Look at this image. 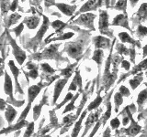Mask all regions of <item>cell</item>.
Returning a JSON list of instances; mask_svg holds the SVG:
<instances>
[{
    "label": "cell",
    "mask_w": 147,
    "mask_h": 137,
    "mask_svg": "<svg viewBox=\"0 0 147 137\" xmlns=\"http://www.w3.org/2000/svg\"><path fill=\"white\" fill-rule=\"evenodd\" d=\"M20 17H20V14H18V13H14V14H12V15L7 18V27H9L11 25L15 24V23H17L18 20L20 19Z\"/></svg>",
    "instance_id": "cell-35"
},
{
    "label": "cell",
    "mask_w": 147,
    "mask_h": 137,
    "mask_svg": "<svg viewBox=\"0 0 147 137\" xmlns=\"http://www.w3.org/2000/svg\"><path fill=\"white\" fill-rule=\"evenodd\" d=\"M25 73V75L27 77H30L32 78L33 80H35L37 77H38V68H33V70H30L29 72H26L24 71Z\"/></svg>",
    "instance_id": "cell-46"
},
{
    "label": "cell",
    "mask_w": 147,
    "mask_h": 137,
    "mask_svg": "<svg viewBox=\"0 0 147 137\" xmlns=\"http://www.w3.org/2000/svg\"><path fill=\"white\" fill-rule=\"evenodd\" d=\"M40 67H41L42 71L44 73H46V74H53V73L55 72V70H53V68L51 67L48 63H41Z\"/></svg>",
    "instance_id": "cell-36"
},
{
    "label": "cell",
    "mask_w": 147,
    "mask_h": 137,
    "mask_svg": "<svg viewBox=\"0 0 147 137\" xmlns=\"http://www.w3.org/2000/svg\"><path fill=\"white\" fill-rule=\"evenodd\" d=\"M100 112H101V109H98L96 112H92V113H90L89 115H88V117H87V119H86V129H85L84 134H83L82 137H84L86 134L87 131L90 129V127L93 125L96 122H98L99 121L98 120V117L100 115Z\"/></svg>",
    "instance_id": "cell-9"
},
{
    "label": "cell",
    "mask_w": 147,
    "mask_h": 137,
    "mask_svg": "<svg viewBox=\"0 0 147 137\" xmlns=\"http://www.w3.org/2000/svg\"><path fill=\"white\" fill-rule=\"evenodd\" d=\"M146 100H147V89L142 90L139 93V95H138L137 103H138V105H139V107L142 106V105L144 103V102Z\"/></svg>",
    "instance_id": "cell-33"
},
{
    "label": "cell",
    "mask_w": 147,
    "mask_h": 137,
    "mask_svg": "<svg viewBox=\"0 0 147 137\" xmlns=\"http://www.w3.org/2000/svg\"><path fill=\"white\" fill-rule=\"evenodd\" d=\"M137 16L139 17V19L144 20L145 18H147V3L142 4V6L140 7L139 10L137 12Z\"/></svg>",
    "instance_id": "cell-29"
},
{
    "label": "cell",
    "mask_w": 147,
    "mask_h": 137,
    "mask_svg": "<svg viewBox=\"0 0 147 137\" xmlns=\"http://www.w3.org/2000/svg\"><path fill=\"white\" fill-rule=\"evenodd\" d=\"M119 124H121V122H119L118 118H114L110 121V126H111V128H113V129H117V128H119Z\"/></svg>",
    "instance_id": "cell-49"
},
{
    "label": "cell",
    "mask_w": 147,
    "mask_h": 137,
    "mask_svg": "<svg viewBox=\"0 0 147 137\" xmlns=\"http://www.w3.org/2000/svg\"><path fill=\"white\" fill-rule=\"evenodd\" d=\"M30 108H31V105H30V104H28L27 105V107L25 108V110L24 111L22 112V113H21V115L20 116V118H18V122H21V121H25V119H26V117L28 116V113L30 112Z\"/></svg>",
    "instance_id": "cell-43"
},
{
    "label": "cell",
    "mask_w": 147,
    "mask_h": 137,
    "mask_svg": "<svg viewBox=\"0 0 147 137\" xmlns=\"http://www.w3.org/2000/svg\"><path fill=\"white\" fill-rule=\"evenodd\" d=\"M23 29H24V23H20V25H18V27H16L15 29H12V31L13 32H15L16 33V36L17 37H18L20 34H21V32H22V30H23Z\"/></svg>",
    "instance_id": "cell-48"
},
{
    "label": "cell",
    "mask_w": 147,
    "mask_h": 137,
    "mask_svg": "<svg viewBox=\"0 0 147 137\" xmlns=\"http://www.w3.org/2000/svg\"><path fill=\"white\" fill-rule=\"evenodd\" d=\"M54 111H55V110H53V111L50 112V116H51V124H50V126H52V127H58L60 125H59V123L57 122L58 119H57V116L55 115Z\"/></svg>",
    "instance_id": "cell-37"
},
{
    "label": "cell",
    "mask_w": 147,
    "mask_h": 137,
    "mask_svg": "<svg viewBox=\"0 0 147 137\" xmlns=\"http://www.w3.org/2000/svg\"><path fill=\"white\" fill-rule=\"evenodd\" d=\"M125 111L127 112V114H128V116L130 117V120H131V126L128 128V129L126 130H124V132H125V134L127 135H129L130 137H134L136 136L139 132H141L142 130V127L138 124V123L134 121V119L132 118L131 116V112L129 110V106H127L125 108Z\"/></svg>",
    "instance_id": "cell-7"
},
{
    "label": "cell",
    "mask_w": 147,
    "mask_h": 137,
    "mask_svg": "<svg viewBox=\"0 0 147 137\" xmlns=\"http://www.w3.org/2000/svg\"><path fill=\"white\" fill-rule=\"evenodd\" d=\"M46 102H47V96L43 94V97H42V100H41V102L38 105H35V107L33 108V119H34V121H36L37 119L39 118L40 112H41V109H42L43 105Z\"/></svg>",
    "instance_id": "cell-22"
},
{
    "label": "cell",
    "mask_w": 147,
    "mask_h": 137,
    "mask_svg": "<svg viewBox=\"0 0 147 137\" xmlns=\"http://www.w3.org/2000/svg\"><path fill=\"white\" fill-rule=\"evenodd\" d=\"M54 6H56L64 14V15H66L68 17H71L76 9V5L75 6H71V5H67L64 3H56Z\"/></svg>",
    "instance_id": "cell-14"
},
{
    "label": "cell",
    "mask_w": 147,
    "mask_h": 137,
    "mask_svg": "<svg viewBox=\"0 0 147 137\" xmlns=\"http://www.w3.org/2000/svg\"><path fill=\"white\" fill-rule=\"evenodd\" d=\"M119 38L121 40L122 43H130V44L136 45V41L134 39H132L126 32H121V33L119 34Z\"/></svg>",
    "instance_id": "cell-27"
},
{
    "label": "cell",
    "mask_w": 147,
    "mask_h": 137,
    "mask_svg": "<svg viewBox=\"0 0 147 137\" xmlns=\"http://www.w3.org/2000/svg\"><path fill=\"white\" fill-rule=\"evenodd\" d=\"M18 1H13L12 4H11V7H10V10L11 11H15L16 8L18 7Z\"/></svg>",
    "instance_id": "cell-52"
},
{
    "label": "cell",
    "mask_w": 147,
    "mask_h": 137,
    "mask_svg": "<svg viewBox=\"0 0 147 137\" xmlns=\"http://www.w3.org/2000/svg\"><path fill=\"white\" fill-rule=\"evenodd\" d=\"M34 125H35L34 122H31L29 123V125L27 127V130H26L23 137H30L31 136V134H33V132H34Z\"/></svg>",
    "instance_id": "cell-41"
},
{
    "label": "cell",
    "mask_w": 147,
    "mask_h": 137,
    "mask_svg": "<svg viewBox=\"0 0 147 137\" xmlns=\"http://www.w3.org/2000/svg\"><path fill=\"white\" fill-rule=\"evenodd\" d=\"M17 113H18L17 111L11 106V105H7V110H6V112H5V117H6L9 125L11 124V122L14 121V119H15V117L17 116Z\"/></svg>",
    "instance_id": "cell-21"
},
{
    "label": "cell",
    "mask_w": 147,
    "mask_h": 137,
    "mask_svg": "<svg viewBox=\"0 0 147 137\" xmlns=\"http://www.w3.org/2000/svg\"><path fill=\"white\" fill-rule=\"evenodd\" d=\"M121 67L123 68H125L126 70H130V67H131L130 62H128L127 61H122V62H121Z\"/></svg>",
    "instance_id": "cell-50"
},
{
    "label": "cell",
    "mask_w": 147,
    "mask_h": 137,
    "mask_svg": "<svg viewBox=\"0 0 147 137\" xmlns=\"http://www.w3.org/2000/svg\"><path fill=\"white\" fill-rule=\"evenodd\" d=\"M129 121H131V120H130V117H129V116L124 117V118H123V121H122V124H123L124 126L127 125V124H128V122H129Z\"/></svg>",
    "instance_id": "cell-54"
},
{
    "label": "cell",
    "mask_w": 147,
    "mask_h": 137,
    "mask_svg": "<svg viewBox=\"0 0 147 137\" xmlns=\"http://www.w3.org/2000/svg\"><path fill=\"white\" fill-rule=\"evenodd\" d=\"M111 109H112V107H111V102H108V103H107V111H106V112L104 113L103 117L101 118V121H102L103 125L106 124L107 121L110 118V115H111Z\"/></svg>",
    "instance_id": "cell-30"
},
{
    "label": "cell",
    "mask_w": 147,
    "mask_h": 137,
    "mask_svg": "<svg viewBox=\"0 0 147 137\" xmlns=\"http://www.w3.org/2000/svg\"><path fill=\"white\" fill-rule=\"evenodd\" d=\"M7 39H8L9 43H10L11 47L13 49V55H14V57H15V59H17L18 63L20 64V66H22V64L24 63L25 59L27 58L25 51H24V50H22L20 47H18V44L16 43V40L10 36V33H9V32H7Z\"/></svg>",
    "instance_id": "cell-4"
},
{
    "label": "cell",
    "mask_w": 147,
    "mask_h": 137,
    "mask_svg": "<svg viewBox=\"0 0 147 137\" xmlns=\"http://www.w3.org/2000/svg\"><path fill=\"white\" fill-rule=\"evenodd\" d=\"M74 36V33L73 32H67V33H63L62 36L58 37V38H54V39H52L50 41H56V40H66V39H71L72 37ZM49 41V42H50ZM48 42V43H49Z\"/></svg>",
    "instance_id": "cell-39"
},
{
    "label": "cell",
    "mask_w": 147,
    "mask_h": 137,
    "mask_svg": "<svg viewBox=\"0 0 147 137\" xmlns=\"http://www.w3.org/2000/svg\"><path fill=\"white\" fill-rule=\"evenodd\" d=\"M29 123L30 122H28L26 120L25 121H21V122H18L17 124H15V125H10V126H8L7 129H3L1 131V134H5V132L8 134V132H14V131L20 130V129H21V128H23V127L28 126V125H29Z\"/></svg>",
    "instance_id": "cell-19"
},
{
    "label": "cell",
    "mask_w": 147,
    "mask_h": 137,
    "mask_svg": "<svg viewBox=\"0 0 147 137\" xmlns=\"http://www.w3.org/2000/svg\"><path fill=\"white\" fill-rule=\"evenodd\" d=\"M114 102H115V106H116V110H115V111L118 112L119 107L121 106V105L122 104V102H123V96L119 92L115 93V95H114Z\"/></svg>",
    "instance_id": "cell-34"
},
{
    "label": "cell",
    "mask_w": 147,
    "mask_h": 137,
    "mask_svg": "<svg viewBox=\"0 0 147 137\" xmlns=\"http://www.w3.org/2000/svg\"><path fill=\"white\" fill-rule=\"evenodd\" d=\"M140 137H147V135H146V134H142V135H141Z\"/></svg>",
    "instance_id": "cell-58"
},
{
    "label": "cell",
    "mask_w": 147,
    "mask_h": 137,
    "mask_svg": "<svg viewBox=\"0 0 147 137\" xmlns=\"http://www.w3.org/2000/svg\"><path fill=\"white\" fill-rule=\"evenodd\" d=\"M126 7H127V1H118L115 5V8L119 10H122L126 14Z\"/></svg>",
    "instance_id": "cell-42"
},
{
    "label": "cell",
    "mask_w": 147,
    "mask_h": 137,
    "mask_svg": "<svg viewBox=\"0 0 147 137\" xmlns=\"http://www.w3.org/2000/svg\"><path fill=\"white\" fill-rule=\"evenodd\" d=\"M116 49L121 55H125L126 56V55H129V53H130V49H128L123 44H117Z\"/></svg>",
    "instance_id": "cell-38"
},
{
    "label": "cell",
    "mask_w": 147,
    "mask_h": 137,
    "mask_svg": "<svg viewBox=\"0 0 147 137\" xmlns=\"http://www.w3.org/2000/svg\"><path fill=\"white\" fill-rule=\"evenodd\" d=\"M60 44H53L46 48L42 52L34 54L32 59L37 61H41L43 59H59L60 54L58 53V48Z\"/></svg>",
    "instance_id": "cell-1"
},
{
    "label": "cell",
    "mask_w": 147,
    "mask_h": 137,
    "mask_svg": "<svg viewBox=\"0 0 147 137\" xmlns=\"http://www.w3.org/2000/svg\"><path fill=\"white\" fill-rule=\"evenodd\" d=\"M49 26H50V21L48 19L47 17L43 16V23L42 25H41L40 29H39L38 33L37 35L34 37L33 39H30V46L28 47V49H35L38 46L40 45V43L41 42V40H42V38L45 34V32L47 31V29H49Z\"/></svg>",
    "instance_id": "cell-3"
},
{
    "label": "cell",
    "mask_w": 147,
    "mask_h": 137,
    "mask_svg": "<svg viewBox=\"0 0 147 137\" xmlns=\"http://www.w3.org/2000/svg\"><path fill=\"white\" fill-rule=\"evenodd\" d=\"M40 21V19L39 17L32 16V17H25V19L23 20V23L26 24L27 27H29L30 29H35L36 27L39 26Z\"/></svg>",
    "instance_id": "cell-17"
},
{
    "label": "cell",
    "mask_w": 147,
    "mask_h": 137,
    "mask_svg": "<svg viewBox=\"0 0 147 137\" xmlns=\"http://www.w3.org/2000/svg\"><path fill=\"white\" fill-rule=\"evenodd\" d=\"M144 114H145V115H146V114H147V109L145 110V112H144Z\"/></svg>",
    "instance_id": "cell-59"
},
{
    "label": "cell",
    "mask_w": 147,
    "mask_h": 137,
    "mask_svg": "<svg viewBox=\"0 0 147 137\" xmlns=\"http://www.w3.org/2000/svg\"><path fill=\"white\" fill-rule=\"evenodd\" d=\"M44 87V84H42L41 82H40L39 84L36 85H32L30 86L29 89H28V100H29V102L28 104L31 105V103L33 102V100L35 98L39 95L40 90Z\"/></svg>",
    "instance_id": "cell-8"
},
{
    "label": "cell",
    "mask_w": 147,
    "mask_h": 137,
    "mask_svg": "<svg viewBox=\"0 0 147 137\" xmlns=\"http://www.w3.org/2000/svg\"><path fill=\"white\" fill-rule=\"evenodd\" d=\"M102 3H103L102 1H87V2H86V4H84V6L80 8L79 12L85 13L87 11L96 10V8L102 5Z\"/></svg>",
    "instance_id": "cell-16"
},
{
    "label": "cell",
    "mask_w": 147,
    "mask_h": 137,
    "mask_svg": "<svg viewBox=\"0 0 147 137\" xmlns=\"http://www.w3.org/2000/svg\"><path fill=\"white\" fill-rule=\"evenodd\" d=\"M11 4H9L8 1H1V10H2V15L5 13H7L8 10H10Z\"/></svg>",
    "instance_id": "cell-45"
},
{
    "label": "cell",
    "mask_w": 147,
    "mask_h": 137,
    "mask_svg": "<svg viewBox=\"0 0 147 137\" xmlns=\"http://www.w3.org/2000/svg\"><path fill=\"white\" fill-rule=\"evenodd\" d=\"M109 15L106 10H100L99 12V21H98V29L101 34L108 35L109 37L112 36V33L109 29Z\"/></svg>",
    "instance_id": "cell-6"
},
{
    "label": "cell",
    "mask_w": 147,
    "mask_h": 137,
    "mask_svg": "<svg viewBox=\"0 0 147 137\" xmlns=\"http://www.w3.org/2000/svg\"><path fill=\"white\" fill-rule=\"evenodd\" d=\"M4 90L5 93L10 97L13 100V85L11 81V78L9 77L7 72H5V84H4Z\"/></svg>",
    "instance_id": "cell-15"
},
{
    "label": "cell",
    "mask_w": 147,
    "mask_h": 137,
    "mask_svg": "<svg viewBox=\"0 0 147 137\" xmlns=\"http://www.w3.org/2000/svg\"><path fill=\"white\" fill-rule=\"evenodd\" d=\"M112 25L113 26H121L122 27H126L127 29L131 30L130 27H129L127 15H124V14H119V15L115 17L113 19V22H112Z\"/></svg>",
    "instance_id": "cell-13"
},
{
    "label": "cell",
    "mask_w": 147,
    "mask_h": 137,
    "mask_svg": "<svg viewBox=\"0 0 147 137\" xmlns=\"http://www.w3.org/2000/svg\"><path fill=\"white\" fill-rule=\"evenodd\" d=\"M51 25H52V27L55 29V31H56L55 33H60V34H62L63 29L64 27H66V26H67L66 23H63L61 20H55V21L52 22Z\"/></svg>",
    "instance_id": "cell-25"
},
{
    "label": "cell",
    "mask_w": 147,
    "mask_h": 137,
    "mask_svg": "<svg viewBox=\"0 0 147 137\" xmlns=\"http://www.w3.org/2000/svg\"><path fill=\"white\" fill-rule=\"evenodd\" d=\"M68 79L67 78H64V79H61V80H58L56 81L54 86V93H53V104L57 102V100L59 98V96L61 95L62 93V90L64 88V86L67 83Z\"/></svg>",
    "instance_id": "cell-10"
},
{
    "label": "cell",
    "mask_w": 147,
    "mask_h": 137,
    "mask_svg": "<svg viewBox=\"0 0 147 137\" xmlns=\"http://www.w3.org/2000/svg\"><path fill=\"white\" fill-rule=\"evenodd\" d=\"M86 112H87V110H86L85 112H83L82 114H81V116L78 118L77 122H76L75 126H74V130H73V132H72V137H77L78 136V134H79V132L81 130L83 120H84V118L86 117Z\"/></svg>",
    "instance_id": "cell-20"
},
{
    "label": "cell",
    "mask_w": 147,
    "mask_h": 137,
    "mask_svg": "<svg viewBox=\"0 0 147 137\" xmlns=\"http://www.w3.org/2000/svg\"><path fill=\"white\" fill-rule=\"evenodd\" d=\"M78 96H79V93H76V94L75 95V97H74V98L72 99L71 102H69V103L66 105V106H65V109L63 110V113H66V112H71V111H73V110H75V109H76V106H75V102H76V99L78 98Z\"/></svg>",
    "instance_id": "cell-32"
},
{
    "label": "cell",
    "mask_w": 147,
    "mask_h": 137,
    "mask_svg": "<svg viewBox=\"0 0 147 137\" xmlns=\"http://www.w3.org/2000/svg\"><path fill=\"white\" fill-rule=\"evenodd\" d=\"M103 137H110V127H109V128L106 129V131L104 132Z\"/></svg>",
    "instance_id": "cell-53"
},
{
    "label": "cell",
    "mask_w": 147,
    "mask_h": 137,
    "mask_svg": "<svg viewBox=\"0 0 147 137\" xmlns=\"http://www.w3.org/2000/svg\"><path fill=\"white\" fill-rule=\"evenodd\" d=\"M93 40H94L95 47L96 48V49H108L110 45V40L103 36H96L93 39Z\"/></svg>",
    "instance_id": "cell-11"
},
{
    "label": "cell",
    "mask_w": 147,
    "mask_h": 137,
    "mask_svg": "<svg viewBox=\"0 0 147 137\" xmlns=\"http://www.w3.org/2000/svg\"><path fill=\"white\" fill-rule=\"evenodd\" d=\"M119 137H126L125 135H121V136H119Z\"/></svg>",
    "instance_id": "cell-60"
},
{
    "label": "cell",
    "mask_w": 147,
    "mask_h": 137,
    "mask_svg": "<svg viewBox=\"0 0 147 137\" xmlns=\"http://www.w3.org/2000/svg\"><path fill=\"white\" fill-rule=\"evenodd\" d=\"M83 47H84V44L82 40H78L76 42H68L65 45V51L71 58L79 61L82 57Z\"/></svg>",
    "instance_id": "cell-2"
},
{
    "label": "cell",
    "mask_w": 147,
    "mask_h": 137,
    "mask_svg": "<svg viewBox=\"0 0 147 137\" xmlns=\"http://www.w3.org/2000/svg\"><path fill=\"white\" fill-rule=\"evenodd\" d=\"M102 100H103V98L101 97L100 96V92L98 91V96H96V98L88 106H87V112H91L92 110H95V109H96L98 108L99 105L101 104V102H102Z\"/></svg>",
    "instance_id": "cell-23"
},
{
    "label": "cell",
    "mask_w": 147,
    "mask_h": 137,
    "mask_svg": "<svg viewBox=\"0 0 147 137\" xmlns=\"http://www.w3.org/2000/svg\"><path fill=\"white\" fill-rule=\"evenodd\" d=\"M142 80H144V77H142V72H141L137 76H135L134 78H133V79L130 80L129 83H130L132 90H135L137 87L141 84V82L142 81Z\"/></svg>",
    "instance_id": "cell-24"
},
{
    "label": "cell",
    "mask_w": 147,
    "mask_h": 137,
    "mask_svg": "<svg viewBox=\"0 0 147 137\" xmlns=\"http://www.w3.org/2000/svg\"><path fill=\"white\" fill-rule=\"evenodd\" d=\"M77 87H79V92H82V78L80 75L79 70H76V76L74 77V80H72L70 86L68 88V91L70 92L71 90H76Z\"/></svg>",
    "instance_id": "cell-12"
},
{
    "label": "cell",
    "mask_w": 147,
    "mask_h": 137,
    "mask_svg": "<svg viewBox=\"0 0 147 137\" xmlns=\"http://www.w3.org/2000/svg\"><path fill=\"white\" fill-rule=\"evenodd\" d=\"M103 57H104V52H103V50H102V49H96V50H95V52H94L93 57H92V59H93L94 61L96 62V64L98 65V67H100L101 63H102Z\"/></svg>",
    "instance_id": "cell-26"
},
{
    "label": "cell",
    "mask_w": 147,
    "mask_h": 137,
    "mask_svg": "<svg viewBox=\"0 0 147 137\" xmlns=\"http://www.w3.org/2000/svg\"><path fill=\"white\" fill-rule=\"evenodd\" d=\"M96 18V15L93 13H85L82 14V15L79 16V17L77 18L76 20H75L73 23L75 24H78V25H82L87 29L95 30L94 27V19Z\"/></svg>",
    "instance_id": "cell-5"
},
{
    "label": "cell",
    "mask_w": 147,
    "mask_h": 137,
    "mask_svg": "<svg viewBox=\"0 0 147 137\" xmlns=\"http://www.w3.org/2000/svg\"><path fill=\"white\" fill-rule=\"evenodd\" d=\"M74 97H75V96L73 95V93H71V92H68V93H67V95L65 96V98H64V100H63V102H62L61 103H60V104H58L57 106L55 107V109H54V110L60 109V108H61V107L63 106V105H64V104H65L66 102H71L72 99H73Z\"/></svg>",
    "instance_id": "cell-40"
},
{
    "label": "cell",
    "mask_w": 147,
    "mask_h": 137,
    "mask_svg": "<svg viewBox=\"0 0 147 137\" xmlns=\"http://www.w3.org/2000/svg\"><path fill=\"white\" fill-rule=\"evenodd\" d=\"M144 70H147V59H144V61H142L140 64H138V65L133 68V70L131 71V74H135L137 72L141 73Z\"/></svg>",
    "instance_id": "cell-31"
},
{
    "label": "cell",
    "mask_w": 147,
    "mask_h": 137,
    "mask_svg": "<svg viewBox=\"0 0 147 137\" xmlns=\"http://www.w3.org/2000/svg\"><path fill=\"white\" fill-rule=\"evenodd\" d=\"M8 66L10 68V70L13 73L14 75V78H15V80H16V89L20 91V94H24V92L22 91V90L20 89V84H18V73H20V70L17 68V66L15 65V63H14L13 61H8Z\"/></svg>",
    "instance_id": "cell-18"
},
{
    "label": "cell",
    "mask_w": 147,
    "mask_h": 137,
    "mask_svg": "<svg viewBox=\"0 0 147 137\" xmlns=\"http://www.w3.org/2000/svg\"><path fill=\"white\" fill-rule=\"evenodd\" d=\"M77 65V62H76L75 64H70L67 68H63V70H62L61 71V75L62 76H64L65 78H67V79H69V78L71 77L72 73L74 71V68H75V67Z\"/></svg>",
    "instance_id": "cell-28"
},
{
    "label": "cell",
    "mask_w": 147,
    "mask_h": 137,
    "mask_svg": "<svg viewBox=\"0 0 147 137\" xmlns=\"http://www.w3.org/2000/svg\"><path fill=\"white\" fill-rule=\"evenodd\" d=\"M130 52L131 54V61H132V63H134V61H135V49H134V48L131 49Z\"/></svg>",
    "instance_id": "cell-51"
},
{
    "label": "cell",
    "mask_w": 147,
    "mask_h": 137,
    "mask_svg": "<svg viewBox=\"0 0 147 137\" xmlns=\"http://www.w3.org/2000/svg\"><path fill=\"white\" fill-rule=\"evenodd\" d=\"M42 137H52V136H50V135H47V134H45V135H43Z\"/></svg>",
    "instance_id": "cell-57"
},
{
    "label": "cell",
    "mask_w": 147,
    "mask_h": 137,
    "mask_svg": "<svg viewBox=\"0 0 147 137\" xmlns=\"http://www.w3.org/2000/svg\"><path fill=\"white\" fill-rule=\"evenodd\" d=\"M137 35L138 37H141V38H142V37H144L147 35V27H144V26H138V29H137Z\"/></svg>",
    "instance_id": "cell-44"
},
{
    "label": "cell",
    "mask_w": 147,
    "mask_h": 137,
    "mask_svg": "<svg viewBox=\"0 0 147 137\" xmlns=\"http://www.w3.org/2000/svg\"><path fill=\"white\" fill-rule=\"evenodd\" d=\"M0 100H1V108H0V109H1L2 111H3V110L5 109V102H4V100H3V99H1Z\"/></svg>",
    "instance_id": "cell-56"
},
{
    "label": "cell",
    "mask_w": 147,
    "mask_h": 137,
    "mask_svg": "<svg viewBox=\"0 0 147 137\" xmlns=\"http://www.w3.org/2000/svg\"><path fill=\"white\" fill-rule=\"evenodd\" d=\"M146 55H147V45H145L144 47V58L146 57Z\"/></svg>",
    "instance_id": "cell-55"
},
{
    "label": "cell",
    "mask_w": 147,
    "mask_h": 137,
    "mask_svg": "<svg viewBox=\"0 0 147 137\" xmlns=\"http://www.w3.org/2000/svg\"><path fill=\"white\" fill-rule=\"evenodd\" d=\"M119 93H121L123 97H129L130 96V90H128V88H126L125 86H123V85H121V87H119Z\"/></svg>",
    "instance_id": "cell-47"
}]
</instances>
